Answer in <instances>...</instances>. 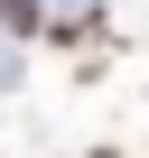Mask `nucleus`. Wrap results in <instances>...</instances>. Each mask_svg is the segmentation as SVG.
<instances>
[{
	"label": "nucleus",
	"instance_id": "nucleus-1",
	"mask_svg": "<svg viewBox=\"0 0 149 158\" xmlns=\"http://www.w3.org/2000/svg\"><path fill=\"white\" fill-rule=\"evenodd\" d=\"M0 19L10 28H37V0H0Z\"/></svg>",
	"mask_w": 149,
	"mask_h": 158
}]
</instances>
